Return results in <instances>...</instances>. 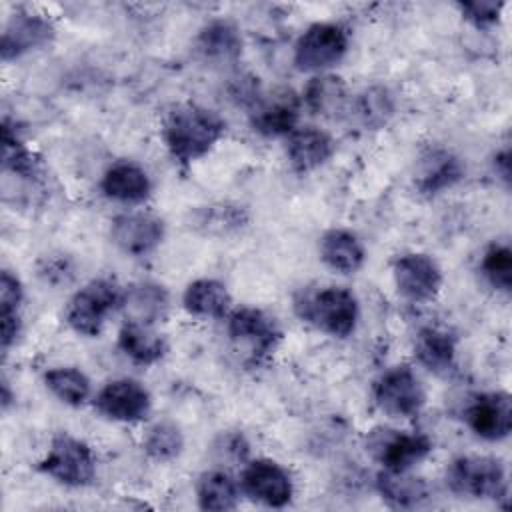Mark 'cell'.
<instances>
[{"label": "cell", "instance_id": "cell-1", "mask_svg": "<svg viewBox=\"0 0 512 512\" xmlns=\"http://www.w3.org/2000/svg\"><path fill=\"white\" fill-rule=\"evenodd\" d=\"M226 122L210 108L184 102L174 106L162 124V140L174 162L188 166L204 158L224 136Z\"/></svg>", "mask_w": 512, "mask_h": 512}, {"label": "cell", "instance_id": "cell-2", "mask_svg": "<svg viewBox=\"0 0 512 512\" xmlns=\"http://www.w3.org/2000/svg\"><path fill=\"white\" fill-rule=\"evenodd\" d=\"M294 310L302 322L334 338H348L360 318L358 298L346 286H324L304 292L294 300Z\"/></svg>", "mask_w": 512, "mask_h": 512}, {"label": "cell", "instance_id": "cell-3", "mask_svg": "<svg viewBox=\"0 0 512 512\" xmlns=\"http://www.w3.org/2000/svg\"><path fill=\"white\" fill-rule=\"evenodd\" d=\"M446 480L452 492L478 500H506V466L494 456H458L450 462Z\"/></svg>", "mask_w": 512, "mask_h": 512}, {"label": "cell", "instance_id": "cell-4", "mask_svg": "<svg viewBox=\"0 0 512 512\" xmlns=\"http://www.w3.org/2000/svg\"><path fill=\"white\" fill-rule=\"evenodd\" d=\"M122 288L108 278H94L72 294L64 320L80 336H100L106 318L120 308Z\"/></svg>", "mask_w": 512, "mask_h": 512}, {"label": "cell", "instance_id": "cell-5", "mask_svg": "<svg viewBox=\"0 0 512 512\" xmlns=\"http://www.w3.org/2000/svg\"><path fill=\"white\" fill-rule=\"evenodd\" d=\"M38 470L62 486L84 488L96 480V456L84 440L60 432L38 462Z\"/></svg>", "mask_w": 512, "mask_h": 512}, {"label": "cell", "instance_id": "cell-6", "mask_svg": "<svg viewBox=\"0 0 512 512\" xmlns=\"http://www.w3.org/2000/svg\"><path fill=\"white\" fill-rule=\"evenodd\" d=\"M348 30L336 22L310 24L294 44V64L300 72L324 74L348 52Z\"/></svg>", "mask_w": 512, "mask_h": 512}, {"label": "cell", "instance_id": "cell-7", "mask_svg": "<svg viewBox=\"0 0 512 512\" xmlns=\"http://www.w3.org/2000/svg\"><path fill=\"white\" fill-rule=\"evenodd\" d=\"M374 404L392 418H412L426 404V390L408 366H392L372 386Z\"/></svg>", "mask_w": 512, "mask_h": 512}, {"label": "cell", "instance_id": "cell-8", "mask_svg": "<svg viewBox=\"0 0 512 512\" xmlns=\"http://www.w3.org/2000/svg\"><path fill=\"white\" fill-rule=\"evenodd\" d=\"M434 444L422 432L374 428L366 438V450L390 472H408L428 458Z\"/></svg>", "mask_w": 512, "mask_h": 512}, {"label": "cell", "instance_id": "cell-9", "mask_svg": "<svg viewBox=\"0 0 512 512\" xmlns=\"http://www.w3.org/2000/svg\"><path fill=\"white\" fill-rule=\"evenodd\" d=\"M392 278L398 294L414 304L432 302L442 290V268L430 254L406 252L392 264Z\"/></svg>", "mask_w": 512, "mask_h": 512}, {"label": "cell", "instance_id": "cell-10", "mask_svg": "<svg viewBox=\"0 0 512 512\" xmlns=\"http://www.w3.org/2000/svg\"><path fill=\"white\" fill-rule=\"evenodd\" d=\"M94 408L106 420L134 424L148 418L152 396L142 382L134 378H116L98 390Z\"/></svg>", "mask_w": 512, "mask_h": 512}, {"label": "cell", "instance_id": "cell-11", "mask_svg": "<svg viewBox=\"0 0 512 512\" xmlns=\"http://www.w3.org/2000/svg\"><path fill=\"white\" fill-rule=\"evenodd\" d=\"M226 330L230 340L246 346L254 360L270 356L282 338V330L276 320L254 306H240L232 310L226 316Z\"/></svg>", "mask_w": 512, "mask_h": 512}, {"label": "cell", "instance_id": "cell-12", "mask_svg": "<svg viewBox=\"0 0 512 512\" xmlns=\"http://www.w3.org/2000/svg\"><path fill=\"white\" fill-rule=\"evenodd\" d=\"M240 488L254 502L268 508H284L292 502L294 482L288 470L268 458L250 460L240 476Z\"/></svg>", "mask_w": 512, "mask_h": 512}, {"label": "cell", "instance_id": "cell-13", "mask_svg": "<svg viewBox=\"0 0 512 512\" xmlns=\"http://www.w3.org/2000/svg\"><path fill=\"white\" fill-rule=\"evenodd\" d=\"M166 236V224L160 216L144 210L118 214L110 222L112 244L128 256H146L154 252Z\"/></svg>", "mask_w": 512, "mask_h": 512}, {"label": "cell", "instance_id": "cell-14", "mask_svg": "<svg viewBox=\"0 0 512 512\" xmlns=\"http://www.w3.org/2000/svg\"><path fill=\"white\" fill-rule=\"evenodd\" d=\"M466 426L482 440L500 442L512 430V400L508 392H484L464 408Z\"/></svg>", "mask_w": 512, "mask_h": 512}, {"label": "cell", "instance_id": "cell-15", "mask_svg": "<svg viewBox=\"0 0 512 512\" xmlns=\"http://www.w3.org/2000/svg\"><path fill=\"white\" fill-rule=\"evenodd\" d=\"M56 28L44 14L16 12L8 18L2 30L0 54L4 62L16 60L28 52L40 50L54 40Z\"/></svg>", "mask_w": 512, "mask_h": 512}, {"label": "cell", "instance_id": "cell-16", "mask_svg": "<svg viewBox=\"0 0 512 512\" xmlns=\"http://www.w3.org/2000/svg\"><path fill=\"white\" fill-rule=\"evenodd\" d=\"M300 98L292 90L276 92L268 98H258L250 112V126L266 138L288 136L298 128Z\"/></svg>", "mask_w": 512, "mask_h": 512}, {"label": "cell", "instance_id": "cell-17", "mask_svg": "<svg viewBox=\"0 0 512 512\" xmlns=\"http://www.w3.org/2000/svg\"><path fill=\"white\" fill-rule=\"evenodd\" d=\"M334 150L332 136L316 126H300L286 136V158L298 174L318 170L332 158Z\"/></svg>", "mask_w": 512, "mask_h": 512}, {"label": "cell", "instance_id": "cell-18", "mask_svg": "<svg viewBox=\"0 0 512 512\" xmlns=\"http://www.w3.org/2000/svg\"><path fill=\"white\" fill-rule=\"evenodd\" d=\"M100 190L110 200L140 204L152 194V180L140 164L132 160H118L102 174Z\"/></svg>", "mask_w": 512, "mask_h": 512}, {"label": "cell", "instance_id": "cell-19", "mask_svg": "<svg viewBox=\"0 0 512 512\" xmlns=\"http://www.w3.org/2000/svg\"><path fill=\"white\" fill-rule=\"evenodd\" d=\"M120 310L128 322L154 326L166 318L170 310V294L162 284L136 282L122 292Z\"/></svg>", "mask_w": 512, "mask_h": 512}, {"label": "cell", "instance_id": "cell-20", "mask_svg": "<svg viewBox=\"0 0 512 512\" xmlns=\"http://www.w3.org/2000/svg\"><path fill=\"white\" fill-rule=\"evenodd\" d=\"M194 48L204 62L234 64L242 54V36L230 20H212L198 30Z\"/></svg>", "mask_w": 512, "mask_h": 512}, {"label": "cell", "instance_id": "cell-21", "mask_svg": "<svg viewBox=\"0 0 512 512\" xmlns=\"http://www.w3.org/2000/svg\"><path fill=\"white\" fill-rule=\"evenodd\" d=\"M320 260L334 272L354 274L366 262V250L362 240L344 228H332L322 234L318 242Z\"/></svg>", "mask_w": 512, "mask_h": 512}, {"label": "cell", "instance_id": "cell-22", "mask_svg": "<svg viewBox=\"0 0 512 512\" xmlns=\"http://www.w3.org/2000/svg\"><path fill=\"white\" fill-rule=\"evenodd\" d=\"M414 358L434 374H446L456 362V336L440 326H424L412 342Z\"/></svg>", "mask_w": 512, "mask_h": 512}, {"label": "cell", "instance_id": "cell-23", "mask_svg": "<svg viewBox=\"0 0 512 512\" xmlns=\"http://www.w3.org/2000/svg\"><path fill=\"white\" fill-rule=\"evenodd\" d=\"M182 308L196 318H226L232 308V296L220 280L198 278L184 288Z\"/></svg>", "mask_w": 512, "mask_h": 512}, {"label": "cell", "instance_id": "cell-24", "mask_svg": "<svg viewBox=\"0 0 512 512\" xmlns=\"http://www.w3.org/2000/svg\"><path fill=\"white\" fill-rule=\"evenodd\" d=\"M248 224V212L240 204L216 202L190 212V228L202 236L226 238Z\"/></svg>", "mask_w": 512, "mask_h": 512}, {"label": "cell", "instance_id": "cell-25", "mask_svg": "<svg viewBox=\"0 0 512 512\" xmlns=\"http://www.w3.org/2000/svg\"><path fill=\"white\" fill-rule=\"evenodd\" d=\"M302 102L312 114L336 118L348 114L350 94L346 82L334 74H316L304 88Z\"/></svg>", "mask_w": 512, "mask_h": 512}, {"label": "cell", "instance_id": "cell-26", "mask_svg": "<svg viewBox=\"0 0 512 512\" xmlns=\"http://www.w3.org/2000/svg\"><path fill=\"white\" fill-rule=\"evenodd\" d=\"M118 348L124 352L126 358L140 366H152L160 362L168 352L166 338L156 332L154 326L128 320L118 332Z\"/></svg>", "mask_w": 512, "mask_h": 512}, {"label": "cell", "instance_id": "cell-27", "mask_svg": "<svg viewBox=\"0 0 512 512\" xmlns=\"http://www.w3.org/2000/svg\"><path fill=\"white\" fill-rule=\"evenodd\" d=\"M376 490L392 508H416L430 498V488L424 478L408 472L382 470L376 476Z\"/></svg>", "mask_w": 512, "mask_h": 512}, {"label": "cell", "instance_id": "cell-28", "mask_svg": "<svg viewBox=\"0 0 512 512\" xmlns=\"http://www.w3.org/2000/svg\"><path fill=\"white\" fill-rule=\"evenodd\" d=\"M396 100L386 86H370L350 98L348 114L366 130L382 128L394 114Z\"/></svg>", "mask_w": 512, "mask_h": 512}, {"label": "cell", "instance_id": "cell-29", "mask_svg": "<svg viewBox=\"0 0 512 512\" xmlns=\"http://www.w3.org/2000/svg\"><path fill=\"white\" fill-rule=\"evenodd\" d=\"M240 500L236 480L224 470L204 472L196 482V502L202 510H234Z\"/></svg>", "mask_w": 512, "mask_h": 512}, {"label": "cell", "instance_id": "cell-30", "mask_svg": "<svg viewBox=\"0 0 512 512\" xmlns=\"http://www.w3.org/2000/svg\"><path fill=\"white\" fill-rule=\"evenodd\" d=\"M462 174L464 170L456 156H452L450 152L436 150L424 158L416 186L422 194L434 196L446 188H452L462 178Z\"/></svg>", "mask_w": 512, "mask_h": 512}, {"label": "cell", "instance_id": "cell-31", "mask_svg": "<svg viewBox=\"0 0 512 512\" xmlns=\"http://www.w3.org/2000/svg\"><path fill=\"white\" fill-rule=\"evenodd\" d=\"M46 388L68 406H82L90 398L88 376L74 366H56L44 374Z\"/></svg>", "mask_w": 512, "mask_h": 512}, {"label": "cell", "instance_id": "cell-32", "mask_svg": "<svg viewBox=\"0 0 512 512\" xmlns=\"http://www.w3.org/2000/svg\"><path fill=\"white\" fill-rule=\"evenodd\" d=\"M2 164H4V170H10L20 178L34 180L40 174V160L20 140L18 132L10 128L8 118H4L2 122Z\"/></svg>", "mask_w": 512, "mask_h": 512}, {"label": "cell", "instance_id": "cell-33", "mask_svg": "<svg viewBox=\"0 0 512 512\" xmlns=\"http://www.w3.org/2000/svg\"><path fill=\"white\" fill-rule=\"evenodd\" d=\"M142 448L154 462H172L184 450V434L176 422L158 420L148 428Z\"/></svg>", "mask_w": 512, "mask_h": 512}, {"label": "cell", "instance_id": "cell-34", "mask_svg": "<svg viewBox=\"0 0 512 512\" xmlns=\"http://www.w3.org/2000/svg\"><path fill=\"white\" fill-rule=\"evenodd\" d=\"M480 270L492 288L508 294L512 288V250H510V246L508 244L488 246L486 252L482 254Z\"/></svg>", "mask_w": 512, "mask_h": 512}, {"label": "cell", "instance_id": "cell-35", "mask_svg": "<svg viewBox=\"0 0 512 512\" xmlns=\"http://www.w3.org/2000/svg\"><path fill=\"white\" fill-rule=\"evenodd\" d=\"M458 10L464 20L474 24L476 28H490L500 22L504 2L494 0H472V2H460Z\"/></svg>", "mask_w": 512, "mask_h": 512}, {"label": "cell", "instance_id": "cell-36", "mask_svg": "<svg viewBox=\"0 0 512 512\" xmlns=\"http://www.w3.org/2000/svg\"><path fill=\"white\" fill-rule=\"evenodd\" d=\"M24 302V288L20 278L8 268L0 274V312H20Z\"/></svg>", "mask_w": 512, "mask_h": 512}, {"label": "cell", "instance_id": "cell-37", "mask_svg": "<svg viewBox=\"0 0 512 512\" xmlns=\"http://www.w3.org/2000/svg\"><path fill=\"white\" fill-rule=\"evenodd\" d=\"M40 276L50 284H62V282L66 284L74 276V266L70 258L64 254L50 256V258H44L40 266Z\"/></svg>", "mask_w": 512, "mask_h": 512}, {"label": "cell", "instance_id": "cell-38", "mask_svg": "<svg viewBox=\"0 0 512 512\" xmlns=\"http://www.w3.org/2000/svg\"><path fill=\"white\" fill-rule=\"evenodd\" d=\"M20 334H22L20 312H0V344L4 352H8L10 346L16 344Z\"/></svg>", "mask_w": 512, "mask_h": 512}, {"label": "cell", "instance_id": "cell-39", "mask_svg": "<svg viewBox=\"0 0 512 512\" xmlns=\"http://www.w3.org/2000/svg\"><path fill=\"white\" fill-rule=\"evenodd\" d=\"M494 166H496V172L500 174V178L508 184V180H510V152H508V148H504L502 152L496 154Z\"/></svg>", "mask_w": 512, "mask_h": 512}, {"label": "cell", "instance_id": "cell-40", "mask_svg": "<svg viewBox=\"0 0 512 512\" xmlns=\"http://www.w3.org/2000/svg\"><path fill=\"white\" fill-rule=\"evenodd\" d=\"M12 400H14V396H12V392H10V384H8L6 378H2V408L6 410Z\"/></svg>", "mask_w": 512, "mask_h": 512}]
</instances>
